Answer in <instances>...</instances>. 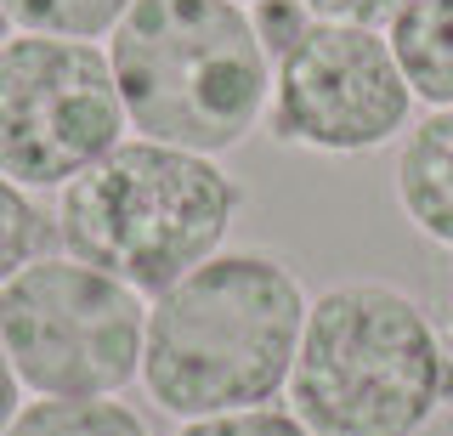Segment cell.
Wrapping results in <instances>:
<instances>
[{
    "instance_id": "obj_1",
    "label": "cell",
    "mask_w": 453,
    "mask_h": 436,
    "mask_svg": "<svg viewBox=\"0 0 453 436\" xmlns=\"http://www.w3.org/2000/svg\"><path fill=\"white\" fill-rule=\"evenodd\" d=\"M306 306L311 289L278 249L226 244L153 294L136 386L176 425L278 402L289 391Z\"/></svg>"
},
{
    "instance_id": "obj_2",
    "label": "cell",
    "mask_w": 453,
    "mask_h": 436,
    "mask_svg": "<svg viewBox=\"0 0 453 436\" xmlns=\"http://www.w3.org/2000/svg\"><path fill=\"white\" fill-rule=\"evenodd\" d=\"M289 414L311 436H425L453 408V351L391 278H340L306 306Z\"/></svg>"
},
{
    "instance_id": "obj_3",
    "label": "cell",
    "mask_w": 453,
    "mask_h": 436,
    "mask_svg": "<svg viewBox=\"0 0 453 436\" xmlns=\"http://www.w3.org/2000/svg\"><path fill=\"white\" fill-rule=\"evenodd\" d=\"M250 187L210 153L125 136L57 193V249L131 284L142 301L221 256Z\"/></svg>"
},
{
    "instance_id": "obj_4",
    "label": "cell",
    "mask_w": 453,
    "mask_h": 436,
    "mask_svg": "<svg viewBox=\"0 0 453 436\" xmlns=\"http://www.w3.org/2000/svg\"><path fill=\"white\" fill-rule=\"evenodd\" d=\"M103 51L148 142L221 159L266 125L273 57L238 0H136Z\"/></svg>"
},
{
    "instance_id": "obj_5",
    "label": "cell",
    "mask_w": 453,
    "mask_h": 436,
    "mask_svg": "<svg viewBox=\"0 0 453 436\" xmlns=\"http://www.w3.org/2000/svg\"><path fill=\"white\" fill-rule=\"evenodd\" d=\"M148 301L63 249L0 289V346L28 397H125L142 379Z\"/></svg>"
},
{
    "instance_id": "obj_6",
    "label": "cell",
    "mask_w": 453,
    "mask_h": 436,
    "mask_svg": "<svg viewBox=\"0 0 453 436\" xmlns=\"http://www.w3.org/2000/svg\"><path fill=\"white\" fill-rule=\"evenodd\" d=\"M119 86L96 40H0V176L28 193H63L125 142Z\"/></svg>"
},
{
    "instance_id": "obj_7",
    "label": "cell",
    "mask_w": 453,
    "mask_h": 436,
    "mask_svg": "<svg viewBox=\"0 0 453 436\" xmlns=\"http://www.w3.org/2000/svg\"><path fill=\"white\" fill-rule=\"evenodd\" d=\"M408 125H414V91L380 29L311 23L273 63V103L261 131L278 148L363 159L403 142Z\"/></svg>"
},
{
    "instance_id": "obj_8",
    "label": "cell",
    "mask_w": 453,
    "mask_h": 436,
    "mask_svg": "<svg viewBox=\"0 0 453 436\" xmlns=\"http://www.w3.org/2000/svg\"><path fill=\"white\" fill-rule=\"evenodd\" d=\"M391 193L403 221L431 249L453 256V108H431L396 142Z\"/></svg>"
},
{
    "instance_id": "obj_9",
    "label": "cell",
    "mask_w": 453,
    "mask_h": 436,
    "mask_svg": "<svg viewBox=\"0 0 453 436\" xmlns=\"http://www.w3.org/2000/svg\"><path fill=\"white\" fill-rule=\"evenodd\" d=\"M386 40L414 103L453 108V0H408Z\"/></svg>"
},
{
    "instance_id": "obj_10",
    "label": "cell",
    "mask_w": 453,
    "mask_h": 436,
    "mask_svg": "<svg viewBox=\"0 0 453 436\" xmlns=\"http://www.w3.org/2000/svg\"><path fill=\"white\" fill-rule=\"evenodd\" d=\"M6 436H153V425L119 397H28Z\"/></svg>"
},
{
    "instance_id": "obj_11",
    "label": "cell",
    "mask_w": 453,
    "mask_h": 436,
    "mask_svg": "<svg viewBox=\"0 0 453 436\" xmlns=\"http://www.w3.org/2000/svg\"><path fill=\"white\" fill-rule=\"evenodd\" d=\"M136 0H0L18 34H57V40H103Z\"/></svg>"
},
{
    "instance_id": "obj_12",
    "label": "cell",
    "mask_w": 453,
    "mask_h": 436,
    "mask_svg": "<svg viewBox=\"0 0 453 436\" xmlns=\"http://www.w3.org/2000/svg\"><path fill=\"white\" fill-rule=\"evenodd\" d=\"M51 249H57V216L28 187H18L12 176H0V289H6L23 266L51 256Z\"/></svg>"
},
{
    "instance_id": "obj_13",
    "label": "cell",
    "mask_w": 453,
    "mask_h": 436,
    "mask_svg": "<svg viewBox=\"0 0 453 436\" xmlns=\"http://www.w3.org/2000/svg\"><path fill=\"white\" fill-rule=\"evenodd\" d=\"M176 436H311L289 408H238V414H216V419H188L176 425Z\"/></svg>"
},
{
    "instance_id": "obj_14",
    "label": "cell",
    "mask_w": 453,
    "mask_h": 436,
    "mask_svg": "<svg viewBox=\"0 0 453 436\" xmlns=\"http://www.w3.org/2000/svg\"><path fill=\"white\" fill-rule=\"evenodd\" d=\"M250 23H255V40L266 46V57L278 63L318 18L306 11V0H255V6H250Z\"/></svg>"
},
{
    "instance_id": "obj_15",
    "label": "cell",
    "mask_w": 453,
    "mask_h": 436,
    "mask_svg": "<svg viewBox=\"0 0 453 436\" xmlns=\"http://www.w3.org/2000/svg\"><path fill=\"white\" fill-rule=\"evenodd\" d=\"M408 0H306V11L318 23H351V29H391V18Z\"/></svg>"
},
{
    "instance_id": "obj_16",
    "label": "cell",
    "mask_w": 453,
    "mask_h": 436,
    "mask_svg": "<svg viewBox=\"0 0 453 436\" xmlns=\"http://www.w3.org/2000/svg\"><path fill=\"white\" fill-rule=\"evenodd\" d=\"M425 306H431L436 329H442V340L453 351V256H442V266L431 272V289H425Z\"/></svg>"
},
{
    "instance_id": "obj_17",
    "label": "cell",
    "mask_w": 453,
    "mask_h": 436,
    "mask_svg": "<svg viewBox=\"0 0 453 436\" xmlns=\"http://www.w3.org/2000/svg\"><path fill=\"white\" fill-rule=\"evenodd\" d=\"M23 402H28V391L18 386V374H12V357H6V346H0V436H6V425L18 419Z\"/></svg>"
},
{
    "instance_id": "obj_18",
    "label": "cell",
    "mask_w": 453,
    "mask_h": 436,
    "mask_svg": "<svg viewBox=\"0 0 453 436\" xmlns=\"http://www.w3.org/2000/svg\"><path fill=\"white\" fill-rule=\"evenodd\" d=\"M6 29H12V23H6V11H0V40H6Z\"/></svg>"
},
{
    "instance_id": "obj_19",
    "label": "cell",
    "mask_w": 453,
    "mask_h": 436,
    "mask_svg": "<svg viewBox=\"0 0 453 436\" xmlns=\"http://www.w3.org/2000/svg\"><path fill=\"white\" fill-rule=\"evenodd\" d=\"M238 6H255V0H238Z\"/></svg>"
}]
</instances>
